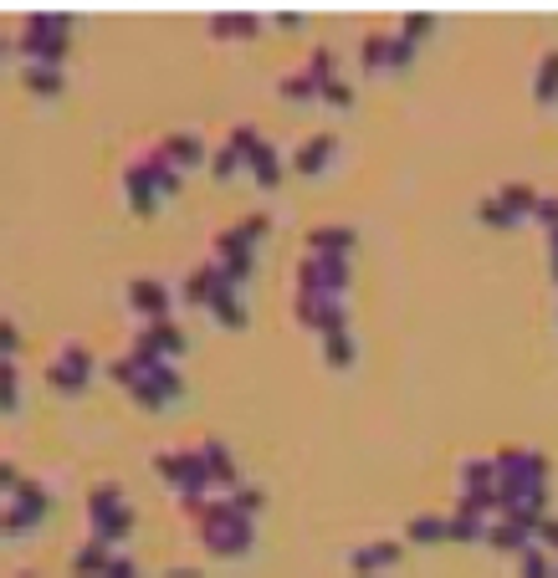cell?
Instances as JSON below:
<instances>
[{
	"instance_id": "obj_1",
	"label": "cell",
	"mask_w": 558,
	"mask_h": 578,
	"mask_svg": "<svg viewBox=\"0 0 558 578\" xmlns=\"http://www.w3.org/2000/svg\"><path fill=\"white\" fill-rule=\"evenodd\" d=\"M185 502V512H190V522H195V538L216 553V558H241V553H251V517H241L236 507H231V497L226 502H216V497H180Z\"/></svg>"
},
{
	"instance_id": "obj_2",
	"label": "cell",
	"mask_w": 558,
	"mask_h": 578,
	"mask_svg": "<svg viewBox=\"0 0 558 578\" xmlns=\"http://www.w3.org/2000/svg\"><path fill=\"white\" fill-rule=\"evenodd\" d=\"M67 41H72V16H67V11H36V16H26L16 47H21V57H26V62L62 67Z\"/></svg>"
},
{
	"instance_id": "obj_3",
	"label": "cell",
	"mask_w": 558,
	"mask_h": 578,
	"mask_svg": "<svg viewBox=\"0 0 558 578\" xmlns=\"http://www.w3.org/2000/svg\"><path fill=\"white\" fill-rule=\"evenodd\" d=\"M349 287V256H303L292 272V292H318V297H343Z\"/></svg>"
},
{
	"instance_id": "obj_4",
	"label": "cell",
	"mask_w": 558,
	"mask_h": 578,
	"mask_svg": "<svg viewBox=\"0 0 558 578\" xmlns=\"http://www.w3.org/2000/svg\"><path fill=\"white\" fill-rule=\"evenodd\" d=\"M47 507H52V492H47V486L21 476V486L11 492V507L0 512V538H21V532H31L41 517H47Z\"/></svg>"
},
{
	"instance_id": "obj_5",
	"label": "cell",
	"mask_w": 558,
	"mask_h": 578,
	"mask_svg": "<svg viewBox=\"0 0 558 578\" xmlns=\"http://www.w3.org/2000/svg\"><path fill=\"white\" fill-rule=\"evenodd\" d=\"M492 461H497V486H507V492H533L548 476V456L523 451V446H502Z\"/></svg>"
},
{
	"instance_id": "obj_6",
	"label": "cell",
	"mask_w": 558,
	"mask_h": 578,
	"mask_svg": "<svg viewBox=\"0 0 558 578\" xmlns=\"http://www.w3.org/2000/svg\"><path fill=\"white\" fill-rule=\"evenodd\" d=\"M154 471H159L169 486H180V497H205V486H216V481H210V471L200 466L195 446H190V451H159V456H154Z\"/></svg>"
},
{
	"instance_id": "obj_7",
	"label": "cell",
	"mask_w": 558,
	"mask_h": 578,
	"mask_svg": "<svg viewBox=\"0 0 558 578\" xmlns=\"http://www.w3.org/2000/svg\"><path fill=\"white\" fill-rule=\"evenodd\" d=\"M205 261L210 266H216V272L231 282V287H241L246 277H251V261H256V251L226 226V231H216V236H210V251H205Z\"/></svg>"
},
{
	"instance_id": "obj_8",
	"label": "cell",
	"mask_w": 558,
	"mask_h": 578,
	"mask_svg": "<svg viewBox=\"0 0 558 578\" xmlns=\"http://www.w3.org/2000/svg\"><path fill=\"white\" fill-rule=\"evenodd\" d=\"M359 57H364V72H400V67H410L415 62V47L395 31H369L364 41H359Z\"/></svg>"
},
{
	"instance_id": "obj_9",
	"label": "cell",
	"mask_w": 558,
	"mask_h": 578,
	"mask_svg": "<svg viewBox=\"0 0 558 578\" xmlns=\"http://www.w3.org/2000/svg\"><path fill=\"white\" fill-rule=\"evenodd\" d=\"M88 379H93V353L82 343H62L47 364V384L62 394H77V389H88Z\"/></svg>"
},
{
	"instance_id": "obj_10",
	"label": "cell",
	"mask_w": 558,
	"mask_h": 578,
	"mask_svg": "<svg viewBox=\"0 0 558 578\" xmlns=\"http://www.w3.org/2000/svg\"><path fill=\"white\" fill-rule=\"evenodd\" d=\"M123 195H128V210L134 215H154L159 205V185H154V164H149V149L139 159L123 164Z\"/></svg>"
},
{
	"instance_id": "obj_11",
	"label": "cell",
	"mask_w": 558,
	"mask_h": 578,
	"mask_svg": "<svg viewBox=\"0 0 558 578\" xmlns=\"http://www.w3.org/2000/svg\"><path fill=\"white\" fill-rule=\"evenodd\" d=\"M185 394V379H180V369L175 364H154V374L128 394L134 405H144V410H159V405H169V399H180Z\"/></svg>"
},
{
	"instance_id": "obj_12",
	"label": "cell",
	"mask_w": 558,
	"mask_h": 578,
	"mask_svg": "<svg viewBox=\"0 0 558 578\" xmlns=\"http://www.w3.org/2000/svg\"><path fill=\"white\" fill-rule=\"evenodd\" d=\"M128 302H134L139 318L164 323V318H169V302H175V297H169V287H164L159 277H134V282H128Z\"/></svg>"
},
{
	"instance_id": "obj_13",
	"label": "cell",
	"mask_w": 558,
	"mask_h": 578,
	"mask_svg": "<svg viewBox=\"0 0 558 578\" xmlns=\"http://www.w3.org/2000/svg\"><path fill=\"white\" fill-rule=\"evenodd\" d=\"M154 149H159V154H164L169 164H175L180 174L210 159V144H205V139H195V133H185V128H180V133H164V139H159Z\"/></svg>"
},
{
	"instance_id": "obj_14",
	"label": "cell",
	"mask_w": 558,
	"mask_h": 578,
	"mask_svg": "<svg viewBox=\"0 0 558 578\" xmlns=\"http://www.w3.org/2000/svg\"><path fill=\"white\" fill-rule=\"evenodd\" d=\"M221 292H231V282H226V277H221L210 261H200L195 272L185 277V302H190V307H210Z\"/></svg>"
},
{
	"instance_id": "obj_15",
	"label": "cell",
	"mask_w": 558,
	"mask_h": 578,
	"mask_svg": "<svg viewBox=\"0 0 558 578\" xmlns=\"http://www.w3.org/2000/svg\"><path fill=\"white\" fill-rule=\"evenodd\" d=\"M195 456H200V466L210 471L216 486H241V471H236V461H231V451L221 446V440H200Z\"/></svg>"
},
{
	"instance_id": "obj_16",
	"label": "cell",
	"mask_w": 558,
	"mask_h": 578,
	"mask_svg": "<svg viewBox=\"0 0 558 578\" xmlns=\"http://www.w3.org/2000/svg\"><path fill=\"white\" fill-rule=\"evenodd\" d=\"M333 149H338V139H333V133H313V139H308L303 149H297V154L287 159V169H292V174H318V169H328Z\"/></svg>"
},
{
	"instance_id": "obj_17",
	"label": "cell",
	"mask_w": 558,
	"mask_h": 578,
	"mask_svg": "<svg viewBox=\"0 0 558 578\" xmlns=\"http://www.w3.org/2000/svg\"><path fill=\"white\" fill-rule=\"evenodd\" d=\"M205 31L216 36V41H231V36H256L262 31V16L256 11H216L205 21Z\"/></svg>"
},
{
	"instance_id": "obj_18",
	"label": "cell",
	"mask_w": 558,
	"mask_h": 578,
	"mask_svg": "<svg viewBox=\"0 0 558 578\" xmlns=\"http://www.w3.org/2000/svg\"><path fill=\"white\" fill-rule=\"evenodd\" d=\"M108 563H113V548L98 543V538H88V543L72 548V573H77V578H103Z\"/></svg>"
},
{
	"instance_id": "obj_19",
	"label": "cell",
	"mask_w": 558,
	"mask_h": 578,
	"mask_svg": "<svg viewBox=\"0 0 558 578\" xmlns=\"http://www.w3.org/2000/svg\"><path fill=\"white\" fill-rule=\"evenodd\" d=\"M395 563H400V543H390V538L364 543V548H354V558H349L354 573H379V568H395Z\"/></svg>"
},
{
	"instance_id": "obj_20",
	"label": "cell",
	"mask_w": 558,
	"mask_h": 578,
	"mask_svg": "<svg viewBox=\"0 0 558 578\" xmlns=\"http://www.w3.org/2000/svg\"><path fill=\"white\" fill-rule=\"evenodd\" d=\"M149 374H154V359H139L134 348H128V353H118V359L108 364V379H113V384H123L128 394H134V389H139Z\"/></svg>"
},
{
	"instance_id": "obj_21",
	"label": "cell",
	"mask_w": 558,
	"mask_h": 578,
	"mask_svg": "<svg viewBox=\"0 0 558 578\" xmlns=\"http://www.w3.org/2000/svg\"><path fill=\"white\" fill-rule=\"evenodd\" d=\"M308 251L313 256H349L354 251V231L349 226H313L308 231Z\"/></svg>"
},
{
	"instance_id": "obj_22",
	"label": "cell",
	"mask_w": 558,
	"mask_h": 578,
	"mask_svg": "<svg viewBox=\"0 0 558 578\" xmlns=\"http://www.w3.org/2000/svg\"><path fill=\"white\" fill-rule=\"evenodd\" d=\"M482 543H492V548H507V553H518V558H523V553L533 548V532H523L518 522H507V517H492V522H487V538H482Z\"/></svg>"
},
{
	"instance_id": "obj_23",
	"label": "cell",
	"mask_w": 558,
	"mask_h": 578,
	"mask_svg": "<svg viewBox=\"0 0 558 578\" xmlns=\"http://www.w3.org/2000/svg\"><path fill=\"white\" fill-rule=\"evenodd\" d=\"M21 82L31 87L36 98H62V93H67V77H62V67H41V62H26V67H21Z\"/></svg>"
},
{
	"instance_id": "obj_24",
	"label": "cell",
	"mask_w": 558,
	"mask_h": 578,
	"mask_svg": "<svg viewBox=\"0 0 558 578\" xmlns=\"http://www.w3.org/2000/svg\"><path fill=\"white\" fill-rule=\"evenodd\" d=\"M128 532H134V512H128V502H123L118 512H108V517H98V522H93V538H98V543H108V548H118V543L128 538Z\"/></svg>"
},
{
	"instance_id": "obj_25",
	"label": "cell",
	"mask_w": 558,
	"mask_h": 578,
	"mask_svg": "<svg viewBox=\"0 0 558 578\" xmlns=\"http://www.w3.org/2000/svg\"><path fill=\"white\" fill-rule=\"evenodd\" d=\"M497 200H502L512 215H518V220H523V215H538V205H543V195H538L533 185H523V180L502 185V190H497Z\"/></svg>"
},
{
	"instance_id": "obj_26",
	"label": "cell",
	"mask_w": 558,
	"mask_h": 578,
	"mask_svg": "<svg viewBox=\"0 0 558 578\" xmlns=\"http://www.w3.org/2000/svg\"><path fill=\"white\" fill-rule=\"evenodd\" d=\"M149 338H154V348H159V359H180V353H185V328H180L175 318L149 323Z\"/></svg>"
},
{
	"instance_id": "obj_27",
	"label": "cell",
	"mask_w": 558,
	"mask_h": 578,
	"mask_svg": "<svg viewBox=\"0 0 558 578\" xmlns=\"http://www.w3.org/2000/svg\"><path fill=\"white\" fill-rule=\"evenodd\" d=\"M277 93L287 98V103H313L318 93H323V87L303 72V67H297V72H282V82H277Z\"/></svg>"
},
{
	"instance_id": "obj_28",
	"label": "cell",
	"mask_w": 558,
	"mask_h": 578,
	"mask_svg": "<svg viewBox=\"0 0 558 578\" xmlns=\"http://www.w3.org/2000/svg\"><path fill=\"white\" fill-rule=\"evenodd\" d=\"M118 507H123V486L118 481H98L93 492H88V522H98V517H108Z\"/></svg>"
},
{
	"instance_id": "obj_29",
	"label": "cell",
	"mask_w": 558,
	"mask_h": 578,
	"mask_svg": "<svg viewBox=\"0 0 558 578\" xmlns=\"http://www.w3.org/2000/svg\"><path fill=\"white\" fill-rule=\"evenodd\" d=\"M533 98L538 103H553L558 98V47L538 62V72H533Z\"/></svg>"
},
{
	"instance_id": "obj_30",
	"label": "cell",
	"mask_w": 558,
	"mask_h": 578,
	"mask_svg": "<svg viewBox=\"0 0 558 578\" xmlns=\"http://www.w3.org/2000/svg\"><path fill=\"white\" fill-rule=\"evenodd\" d=\"M497 486V461H466L461 466V492H492Z\"/></svg>"
},
{
	"instance_id": "obj_31",
	"label": "cell",
	"mask_w": 558,
	"mask_h": 578,
	"mask_svg": "<svg viewBox=\"0 0 558 578\" xmlns=\"http://www.w3.org/2000/svg\"><path fill=\"white\" fill-rule=\"evenodd\" d=\"M205 313H210V318H216V323H226V328H246V307H241V297H236V287H231V292H221L216 302H210V307H205Z\"/></svg>"
},
{
	"instance_id": "obj_32",
	"label": "cell",
	"mask_w": 558,
	"mask_h": 578,
	"mask_svg": "<svg viewBox=\"0 0 558 578\" xmlns=\"http://www.w3.org/2000/svg\"><path fill=\"white\" fill-rule=\"evenodd\" d=\"M446 538L451 543H477V538H487V522L482 517H466V512H451L446 517Z\"/></svg>"
},
{
	"instance_id": "obj_33",
	"label": "cell",
	"mask_w": 558,
	"mask_h": 578,
	"mask_svg": "<svg viewBox=\"0 0 558 578\" xmlns=\"http://www.w3.org/2000/svg\"><path fill=\"white\" fill-rule=\"evenodd\" d=\"M303 72H308L318 87H323V82H333V77H338V57H333V47H313V52H308V62H303Z\"/></svg>"
},
{
	"instance_id": "obj_34",
	"label": "cell",
	"mask_w": 558,
	"mask_h": 578,
	"mask_svg": "<svg viewBox=\"0 0 558 578\" xmlns=\"http://www.w3.org/2000/svg\"><path fill=\"white\" fill-rule=\"evenodd\" d=\"M231 231L246 241V246H256V241H262L267 231H272V215L267 210H251V215H241V220H231Z\"/></svg>"
},
{
	"instance_id": "obj_35",
	"label": "cell",
	"mask_w": 558,
	"mask_h": 578,
	"mask_svg": "<svg viewBox=\"0 0 558 578\" xmlns=\"http://www.w3.org/2000/svg\"><path fill=\"white\" fill-rule=\"evenodd\" d=\"M477 220H482V226H492V231H512V226H518V215H512L497 195H487V200L477 205Z\"/></svg>"
},
{
	"instance_id": "obj_36",
	"label": "cell",
	"mask_w": 558,
	"mask_h": 578,
	"mask_svg": "<svg viewBox=\"0 0 558 578\" xmlns=\"http://www.w3.org/2000/svg\"><path fill=\"white\" fill-rule=\"evenodd\" d=\"M405 538L410 543H446V517H410Z\"/></svg>"
},
{
	"instance_id": "obj_37",
	"label": "cell",
	"mask_w": 558,
	"mask_h": 578,
	"mask_svg": "<svg viewBox=\"0 0 558 578\" xmlns=\"http://www.w3.org/2000/svg\"><path fill=\"white\" fill-rule=\"evenodd\" d=\"M205 169H210V180H231V174L241 169V154L231 144H216V149H210V159H205Z\"/></svg>"
},
{
	"instance_id": "obj_38",
	"label": "cell",
	"mask_w": 558,
	"mask_h": 578,
	"mask_svg": "<svg viewBox=\"0 0 558 578\" xmlns=\"http://www.w3.org/2000/svg\"><path fill=\"white\" fill-rule=\"evenodd\" d=\"M323 359H328L333 369H349V364H354V338H349V333H328V338H323Z\"/></svg>"
},
{
	"instance_id": "obj_39",
	"label": "cell",
	"mask_w": 558,
	"mask_h": 578,
	"mask_svg": "<svg viewBox=\"0 0 558 578\" xmlns=\"http://www.w3.org/2000/svg\"><path fill=\"white\" fill-rule=\"evenodd\" d=\"M231 507L241 512V517H256V512H262L267 507V492H262V486H231Z\"/></svg>"
},
{
	"instance_id": "obj_40",
	"label": "cell",
	"mask_w": 558,
	"mask_h": 578,
	"mask_svg": "<svg viewBox=\"0 0 558 578\" xmlns=\"http://www.w3.org/2000/svg\"><path fill=\"white\" fill-rule=\"evenodd\" d=\"M21 405V394H16V359H0V415H11Z\"/></svg>"
},
{
	"instance_id": "obj_41",
	"label": "cell",
	"mask_w": 558,
	"mask_h": 578,
	"mask_svg": "<svg viewBox=\"0 0 558 578\" xmlns=\"http://www.w3.org/2000/svg\"><path fill=\"white\" fill-rule=\"evenodd\" d=\"M518 573H523V578H558V568L548 563L543 548H528V553L518 558Z\"/></svg>"
},
{
	"instance_id": "obj_42",
	"label": "cell",
	"mask_w": 558,
	"mask_h": 578,
	"mask_svg": "<svg viewBox=\"0 0 558 578\" xmlns=\"http://www.w3.org/2000/svg\"><path fill=\"white\" fill-rule=\"evenodd\" d=\"M431 31H436V16H431V11H410V16H405V26H400V36L410 41V47H415L420 36H431Z\"/></svg>"
},
{
	"instance_id": "obj_43",
	"label": "cell",
	"mask_w": 558,
	"mask_h": 578,
	"mask_svg": "<svg viewBox=\"0 0 558 578\" xmlns=\"http://www.w3.org/2000/svg\"><path fill=\"white\" fill-rule=\"evenodd\" d=\"M323 103H333V108H354V87L343 82V77H333V82H323V93H318Z\"/></svg>"
},
{
	"instance_id": "obj_44",
	"label": "cell",
	"mask_w": 558,
	"mask_h": 578,
	"mask_svg": "<svg viewBox=\"0 0 558 578\" xmlns=\"http://www.w3.org/2000/svg\"><path fill=\"white\" fill-rule=\"evenodd\" d=\"M16 348H21V333L11 318H0V359H16Z\"/></svg>"
},
{
	"instance_id": "obj_45",
	"label": "cell",
	"mask_w": 558,
	"mask_h": 578,
	"mask_svg": "<svg viewBox=\"0 0 558 578\" xmlns=\"http://www.w3.org/2000/svg\"><path fill=\"white\" fill-rule=\"evenodd\" d=\"M103 578H139V568H134V558H128V553H113V563H108Z\"/></svg>"
},
{
	"instance_id": "obj_46",
	"label": "cell",
	"mask_w": 558,
	"mask_h": 578,
	"mask_svg": "<svg viewBox=\"0 0 558 578\" xmlns=\"http://www.w3.org/2000/svg\"><path fill=\"white\" fill-rule=\"evenodd\" d=\"M533 220H538V226H548V231H558V200H553V195H543V205H538V215H533Z\"/></svg>"
},
{
	"instance_id": "obj_47",
	"label": "cell",
	"mask_w": 558,
	"mask_h": 578,
	"mask_svg": "<svg viewBox=\"0 0 558 578\" xmlns=\"http://www.w3.org/2000/svg\"><path fill=\"white\" fill-rule=\"evenodd\" d=\"M16 486H21V476H16V461H6V456H0V492H16Z\"/></svg>"
},
{
	"instance_id": "obj_48",
	"label": "cell",
	"mask_w": 558,
	"mask_h": 578,
	"mask_svg": "<svg viewBox=\"0 0 558 578\" xmlns=\"http://www.w3.org/2000/svg\"><path fill=\"white\" fill-rule=\"evenodd\" d=\"M538 538H543L548 548H558V517H543V522H538Z\"/></svg>"
},
{
	"instance_id": "obj_49",
	"label": "cell",
	"mask_w": 558,
	"mask_h": 578,
	"mask_svg": "<svg viewBox=\"0 0 558 578\" xmlns=\"http://www.w3.org/2000/svg\"><path fill=\"white\" fill-rule=\"evenodd\" d=\"M277 26H287V31H297V26H303V16H297V11H277Z\"/></svg>"
},
{
	"instance_id": "obj_50",
	"label": "cell",
	"mask_w": 558,
	"mask_h": 578,
	"mask_svg": "<svg viewBox=\"0 0 558 578\" xmlns=\"http://www.w3.org/2000/svg\"><path fill=\"white\" fill-rule=\"evenodd\" d=\"M159 578H205V573H195V568H169V573H159Z\"/></svg>"
},
{
	"instance_id": "obj_51",
	"label": "cell",
	"mask_w": 558,
	"mask_h": 578,
	"mask_svg": "<svg viewBox=\"0 0 558 578\" xmlns=\"http://www.w3.org/2000/svg\"><path fill=\"white\" fill-rule=\"evenodd\" d=\"M548 246H553V282H558V231H548Z\"/></svg>"
},
{
	"instance_id": "obj_52",
	"label": "cell",
	"mask_w": 558,
	"mask_h": 578,
	"mask_svg": "<svg viewBox=\"0 0 558 578\" xmlns=\"http://www.w3.org/2000/svg\"><path fill=\"white\" fill-rule=\"evenodd\" d=\"M11 578H36V573H26V568H21V573H11Z\"/></svg>"
}]
</instances>
